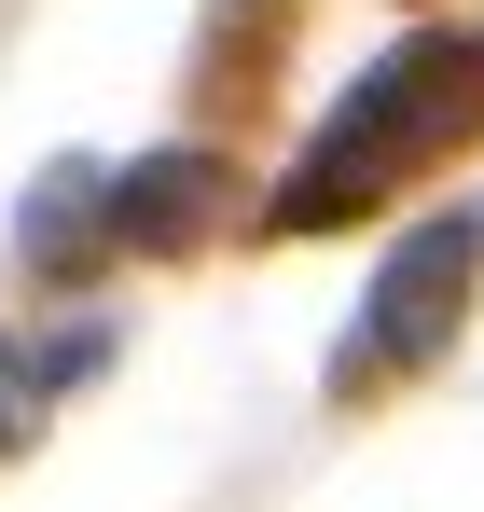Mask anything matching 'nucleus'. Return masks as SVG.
I'll return each instance as SVG.
<instances>
[{
    "instance_id": "obj_1",
    "label": "nucleus",
    "mask_w": 484,
    "mask_h": 512,
    "mask_svg": "<svg viewBox=\"0 0 484 512\" xmlns=\"http://www.w3.org/2000/svg\"><path fill=\"white\" fill-rule=\"evenodd\" d=\"M471 111H484V42H402V56H374L360 97L305 139V167L277 180V208H263V222H277V236L360 222V208L388 194V167H415L429 139H457Z\"/></svg>"
},
{
    "instance_id": "obj_2",
    "label": "nucleus",
    "mask_w": 484,
    "mask_h": 512,
    "mask_svg": "<svg viewBox=\"0 0 484 512\" xmlns=\"http://www.w3.org/2000/svg\"><path fill=\"white\" fill-rule=\"evenodd\" d=\"M457 305H471V222H415L402 250H388V277H374V319H360V360H374V374H402V360H429V346L457 333Z\"/></svg>"
},
{
    "instance_id": "obj_3",
    "label": "nucleus",
    "mask_w": 484,
    "mask_h": 512,
    "mask_svg": "<svg viewBox=\"0 0 484 512\" xmlns=\"http://www.w3.org/2000/svg\"><path fill=\"white\" fill-rule=\"evenodd\" d=\"M222 208V167L208 153H139V167L97 180V250H194Z\"/></svg>"
}]
</instances>
